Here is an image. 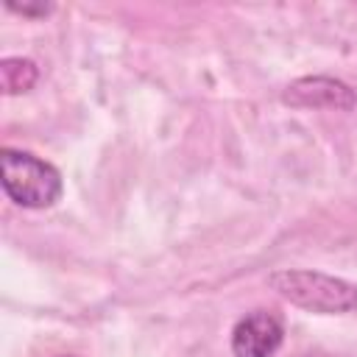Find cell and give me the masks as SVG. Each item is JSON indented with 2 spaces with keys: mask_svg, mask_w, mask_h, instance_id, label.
I'll return each instance as SVG.
<instances>
[{
  "mask_svg": "<svg viewBox=\"0 0 357 357\" xmlns=\"http://www.w3.org/2000/svg\"><path fill=\"white\" fill-rule=\"evenodd\" d=\"M271 290H276L284 301L310 310V312H324V315H337L349 312L357 307V284L329 276L321 271H307V268H282L268 276Z\"/></svg>",
  "mask_w": 357,
  "mask_h": 357,
  "instance_id": "obj_1",
  "label": "cell"
},
{
  "mask_svg": "<svg viewBox=\"0 0 357 357\" xmlns=\"http://www.w3.org/2000/svg\"><path fill=\"white\" fill-rule=\"evenodd\" d=\"M0 181L6 195L25 209H47L61 198V173L28 151L3 148Z\"/></svg>",
  "mask_w": 357,
  "mask_h": 357,
  "instance_id": "obj_2",
  "label": "cell"
},
{
  "mask_svg": "<svg viewBox=\"0 0 357 357\" xmlns=\"http://www.w3.org/2000/svg\"><path fill=\"white\" fill-rule=\"evenodd\" d=\"M284 340V326L276 312L254 310L234 324L231 351L234 357H273Z\"/></svg>",
  "mask_w": 357,
  "mask_h": 357,
  "instance_id": "obj_3",
  "label": "cell"
},
{
  "mask_svg": "<svg viewBox=\"0 0 357 357\" xmlns=\"http://www.w3.org/2000/svg\"><path fill=\"white\" fill-rule=\"evenodd\" d=\"M284 103L298 106V109H337L349 112L357 103V95L349 84L326 75H312V78H298L284 89Z\"/></svg>",
  "mask_w": 357,
  "mask_h": 357,
  "instance_id": "obj_4",
  "label": "cell"
},
{
  "mask_svg": "<svg viewBox=\"0 0 357 357\" xmlns=\"http://www.w3.org/2000/svg\"><path fill=\"white\" fill-rule=\"evenodd\" d=\"M39 78V67L31 59L22 56H8L0 61V86L6 95H20L28 92Z\"/></svg>",
  "mask_w": 357,
  "mask_h": 357,
  "instance_id": "obj_5",
  "label": "cell"
}]
</instances>
